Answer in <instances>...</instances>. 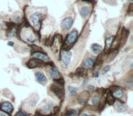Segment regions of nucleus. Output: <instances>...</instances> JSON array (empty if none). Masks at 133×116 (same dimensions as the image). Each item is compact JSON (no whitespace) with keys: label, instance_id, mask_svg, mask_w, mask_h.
<instances>
[{"label":"nucleus","instance_id":"obj_10","mask_svg":"<svg viewBox=\"0 0 133 116\" xmlns=\"http://www.w3.org/2000/svg\"><path fill=\"white\" fill-rule=\"evenodd\" d=\"M52 109H53V103H48L40 109V112H42V113L46 114V113H48V112H51Z\"/></svg>","mask_w":133,"mask_h":116},{"label":"nucleus","instance_id":"obj_15","mask_svg":"<svg viewBox=\"0 0 133 116\" xmlns=\"http://www.w3.org/2000/svg\"><path fill=\"white\" fill-rule=\"evenodd\" d=\"M113 96L117 98H121L123 96V92H122L121 89H117L116 91H114L113 92Z\"/></svg>","mask_w":133,"mask_h":116},{"label":"nucleus","instance_id":"obj_25","mask_svg":"<svg viewBox=\"0 0 133 116\" xmlns=\"http://www.w3.org/2000/svg\"><path fill=\"white\" fill-rule=\"evenodd\" d=\"M8 45H10V46H14V43L13 42H8Z\"/></svg>","mask_w":133,"mask_h":116},{"label":"nucleus","instance_id":"obj_26","mask_svg":"<svg viewBox=\"0 0 133 116\" xmlns=\"http://www.w3.org/2000/svg\"><path fill=\"white\" fill-rule=\"evenodd\" d=\"M81 116H91V115H89V114H88V113H83Z\"/></svg>","mask_w":133,"mask_h":116},{"label":"nucleus","instance_id":"obj_19","mask_svg":"<svg viewBox=\"0 0 133 116\" xmlns=\"http://www.w3.org/2000/svg\"><path fill=\"white\" fill-rule=\"evenodd\" d=\"M126 110H127V107H126V105H124V104H119V105L118 106V112H125Z\"/></svg>","mask_w":133,"mask_h":116},{"label":"nucleus","instance_id":"obj_21","mask_svg":"<svg viewBox=\"0 0 133 116\" xmlns=\"http://www.w3.org/2000/svg\"><path fill=\"white\" fill-rule=\"evenodd\" d=\"M15 116H28V114L26 113H25L24 112H23V111H18V112H17V113H16V115Z\"/></svg>","mask_w":133,"mask_h":116},{"label":"nucleus","instance_id":"obj_3","mask_svg":"<svg viewBox=\"0 0 133 116\" xmlns=\"http://www.w3.org/2000/svg\"><path fill=\"white\" fill-rule=\"evenodd\" d=\"M78 36V32L77 31L76 29H73L72 31L68 35V36H66V44H72L73 43L77 40Z\"/></svg>","mask_w":133,"mask_h":116},{"label":"nucleus","instance_id":"obj_13","mask_svg":"<svg viewBox=\"0 0 133 116\" xmlns=\"http://www.w3.org/2000/svg\"><path fill=\"white\" fill-rule=\"evenodd\" d=\"M91 51H92L95 55H98V53L102 51V46L98 44H93L92 45H91Z\"/></svg>","mask_w":133,"mask_h":116},{"label":"nucleus","instance_id":"obj_7","mask_svg":"<svg viewBox=\"0 0 133 116\" xmlns=\"http://www.w3.org/2000/svg\"><path fill=\"white\" fill-rule=\"evenodd\" d=\"M51 91L58 97H63L64 95V91H63V88L61 86H58V85H52L51 86Z\"/></svg>","mask_w":133,"mask_h":116},{"label":"nucleus","instance_id":"obj_14","mask_svg":"<svg viewBox=\"0 0 133 116\" xmlns=\"http://www.w3.org/2000/svg\"><path fill=\"white\" fill-rule=\"evenodd\" d=\"M78 113H79V111L78 109H70L68 112H66V116H78Z\"/></svg>","mask_w":133,"mask_h":116},{"label":"nucleus","instance_id":"obj_1","mask_svg":"<svg viewBox=\"0 0 133 116\" xmlns=\"http://www.w3.org/2000/svg\"><path fill=\"white\" fill-rule=\"evenodd\" d=\"M60 58L63 65L64 66H69L71 62V58H72V53L69 51H62L61 52Z\"/></svg>","mask_w":133,"mask_h":116},{"label":"nucleus","instance_id":"obj_22","mask_svg":"<svg viewBox=\"0 0 133 116\" xmlns=\"http://www.w3.org/2000/svg\"><path fill=\"white\" fill-rule=\"evenodd\" d=\"M113 37H107L106 38V44H107V46H109L111 44V42H112Z\"/></svg>","mask_w":133,"mask_h":116},{"label":"nucleus","instance_id":"obj_17","mask_svg":"<svg viewBox=\"0 0 133 116\" xmlns=\"http://www.w3.org/2000/svg\"><path fill=\"white\" fill-rule=\"evenodd\" d=\"M38 65H39V64L37 63V62H36L35 60H30V61L28 63V67H31V68H34V67H37Z\"/></svg>","mask_w":133,"mask_h":116},{"label":"nucleus","instance_id":"obj_20","mask_svg":"<svg viewBox=\"0 0 133 116\" xmlns=\"http://www.w3.org/2000/svg\"><path fill=\"white\" fill-rule=\"evenodd\" d=\"M108 102H109V104H113L115 102V99H114V96L111 95V94H109V96H108Z\"/></svg>","mask_w":133,"mask_h":116},{"label":"nucleus","instance_id":"obj_2","mask_svg":"<svg viewBox=\"0 0 133 116\" xmlns=\"http://www.w3.org/2000/svg\"><path fill=\"white\" fill-rule=\"evenodd\" d=\"M41 18H42V14L38 13V12H35L30 16V21H31L34 27H38Z\"/></svg>","mask_w":133,"mask_h":116},{"label":"nucleus","instance_id":"obj_30","mask_svg":"<svg viewBox=\"0 0 133 116\" xmlns=\"http://www.w3.org/2000/svg\"><path fill=\"white\" fill-rule=\"evenodd\" d=\"M129 1H130V2H132V1H133V0H129Z\"/></svg>","mask_w":133,"mask_h":116},{"label":"nucleus","instance_id":"obj_12","mask_svg":"<svg viewBox=\"0 0 133 116\" xmlns=\"http://www.w3.org/2000/svg\"><path fill=\"white\" fill-rule=\"evenodd\" d=\"M79 13L82 17L86 18L89 15V13H90V7H89V6H82L79 9Z\"/></svg>","mask_w":133,"mask_h":116},{"label":"nucleus","instance_id":"obj_6","mask_svg":"<svg viewBox=\"0 0 133 116\" xmlns=\"http://www.w3.org/2000/svg\"><path fill=\"white\" fill-rule=\"evenodd\" d=\"M35 77H36V80H37L39 83L45 84V83H48V79H46V75H45V74H43V73H41V72L35 73Z\"/></svg>","mask_w":133,"mask_h":116},{"label":"nucleus","instance_id":"obj_16","mask_svg":"<svg viewBox=\"0 0 133 116\" xmlns=\"http://www.w3.org/2000/svg\"><path fill=\"white\" fill-rule=\"evenodd\" d=\"M99 101H100V97H99V95H98V94H96V95H94L92 97V99H91V103L92 104H98V103H99Z\"/></svg>","mask_w":133,"mask_h":116},{"label":"nucleus","instance_id":"obj_11","mask_svg":"<svg viewBox=\"0 0 133 116\" xmlns=\"http://www.w3.org/2000/svg\"><path fill=\"white\" fill-rule=\"evenodd\" d=\"M49 74H50V76H51L52 79H54V80L60 78V73H59V71L57 70V68H51L50 69Z\"/></svg>","mask_w":133,"mask_h":116},{"label":"nucleus","instance_id":"obj_23","mask_svg":"<svg viewBox=\"0 0 133 116\" xmlns=\"http://www.w3.org/2000/svg\"><path fill=\"white\" fill-rule=\"evenodd\" d=\"M109 70H110V66H109V65H107V66H105L103 69H102V74H107Z\"/></svg>","mask_w":133,"mask_h":116},{"label":"nucleus","instance_id":"obj_29","mask_svg":"<svg viewBox=\"0 0 133 116\" xmlns=\"http://www.w3.org/2000/svg\"><path fill=\"white\" fill-rule=\"evenodd\" d=\"M87 82H88V81H87V80H86V81H85V82H84V83H83V84H82V85H85V84H86V83H87Z\"/></svg>","mask_w":133,"mask_h":116},{"label":"nucleus","instance_id":"obj_4","mask_svg":"<svg viewBox=\"0 0 133 116\" xmlns=\"http://www.w3.org/2000/svg\"><path fill=\"white\" fill-rule=\"evenodd\" d=\"M74 20L71 17H68L66 18H64L61 22V27L63 30H69L71 28V26H73Z\"/></svg>","mask_w":133,"mask_h":116},{"label":"nucleus","instance_id":"obj_28","mask_svg":"<svg viewBox=\"0 0 133 116\" xmlns=\"http://www.w3.org/2000/svg\"><path fill=\"white\" fill-rule=\"evenodd\" d=\"M89 89H90V90H93V86H91V85H90V86H89Z\"/></svg>","mask_w":133,"mask_h":116},{"label":"nucleus","instance_id":"obj_9","mask_svg":"<svg viewBox=\"0 0 133 116\" xmlns=\"http://www.w3.org/2000/svg\"><path fill=\"white\" fill-rule=\"evenodd\" d=\"M1 109L6 112H11L12 111H13L14 107L11 103H9V102H5V103H3L2 104H1Z\"/></svg>","mask_w":133,"mask_h":116},{"label":"nucleus","instance_id":"obj_5","mask_svg":"<svg viewBox=\"0 0 133 116\" xmlns=\"http://www.w3.org/2000/svg\"><path fill=\"white\" fill-rule=\"evenodd\" d=\"M96 59L94 57H87L83 62H82V67L84 68H92L93 65H94Z\"/></svg>","mask_w":133,"mask_h":116},{"label":"nucleus","instance_id":"obj_24","mask_svg":"<svg viewBox=\"0 0 133 116\" xmlns=\"http://www.w3.org/2000/svg\"><path fill=\"white\" fill-rule=\"evenodd\" d=\"M14 21H15L16 23H19V22H20V21H21L20 17H19L18 15L15 16V17H14Z\"/></svg>","mask_w":133,"mask_h":116},{"label":"nucleus","instance_id":"obj_18","mask_svg":"<svg viewBox=\"0 0 133 116\" xmlns=\"http://www.w3.org/2000/svg\"><path fill=\"white\" fill-rule=\"evenodd\" d=\"M69 94H70V95H75L77 92V88H75V87L73 86H69Z\"/></svg>","mask_w":133,"mask_h":116},{"label":"nucleus","instance_id":"obj_27","mask_svg":"<svg viewBox=\"0 0 133 116\" xmlns=\"http://www.w3.org/2000/svg\"><path fill=\"white\" fill-rule=\"evenodd\" d=\"M0 116H6L5 113H3V112H0Z\"/></svg>","mask_w":133,"mask_h":116},{"label":"nucleus","instance_id":"obj_8","mask_svg":"<svg viewBox=\"0 0 133 116\" xmlns=\"http://www.w3.org/2000/svg\"><path fill=\"white\" fill-rule=\"evenodd\" d=\"M32 56L35 57L36 59H37V60H41V61H48V55L41 53V52H36V53H32Z\"/></svg>","mask_w":133,"mask_h":116}]
</instances>
